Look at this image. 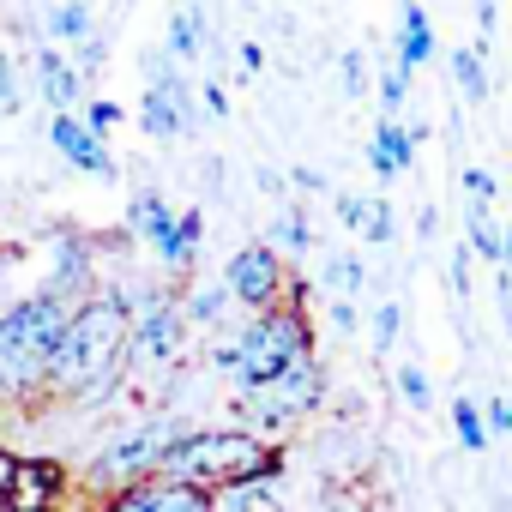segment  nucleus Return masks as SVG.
<instances>
[{"label": "nucleus", "instance_id": "nucleus-1", "mask_svg": "<svg viewBox=\"0 0 512 512\" xmlns=\"http://www.w3.org/2000/svg\"><path fill=\"white\" fill-rule=\"evenodd\" d=\"M127 320L133 308L121 302V290H91L73 314H67V332L49 356V374H43V398L55 404H109L127 380Z\"/></svg>", "mask_w": 512, "mask_h": 512}, {"label": "nucleus", "instance_id": "nucleus-2", "mask_svg": "<svg viewBox=\"0 0 512 512\" xmlns=\"http://www.w3.org/2000/svg\"><path fill=\"white\" fill-rule=\"evenodd\" d=\"M157 476L163 482H181V488H199V494H217V488L253 482V476L278 482L284 476V446L247 434V428H181L163 446Z\"/></svg>", "mask_w": 512, "mask_h": 512}, {"label": "nucleus", "instance_id": "nucleus-3", "mask_svg": "<svg viewBox=\"0 0 512 512\" xmlns=\"http://www.w3.org/2000/svg\"><path fill=\"white\" fill-rule=\"evenodd\" d=\"M308 356H314V326H308L302 302H278L266 314H253L235 338H223L211 350V368H223L229 386H235V398H241V392L272 386L278 374H290Z\"/></svg>", "mask_w": 512, "mask_h": 512}, {"label": "nucleus", "instance_id": "nucleus-4", "mask_svg": "<svg viewBox=\"0 0 512 512\" xmlns=\"http://www.w3.org/2000/svg\"><path fill=\"white\" fill-rule=\"evenodd\" d=\"M67 314H73V302H61L43 284L0 314V398L7 404H37L43 398V374H49V356H55L61 332H67Z\"/></svg>", "mask_w": 512, "mask_h": 512}, {"label": "nucleus", "instance_id": "nucleus-5", "mask_svg": "<svg viewBox=\"0 0 512 512\" xmlns=\"http://www.w3.org/2000/svg\"><path fill=\"white\" fill-rule=\"evenodd\" d=\"M187 422L181 416H145V422H133V428H121L115 440H103L97 452H91V464H85V488L103 500V494H115V488H133V482H145V476H157V458H163V446L181 434Z\"/></svg>", "mask_w": 512, "mask_h": 512}, {"label": "nucleus", "instance_id": "nucleus-6", "mask_svg": "<svg viewBox=\"0 0 512 512\" xmlns=\"http://www.w3.org/2000/svg\"><path fill=\"white\" fill-rule=\"evenodd\" d=\"M320 404H326V368H320V356H308V362H296L290 374H278L272 386L241 392V398H235V416H241V428H247V434L278 440L290 422L314 416Z\"/></svg>", "mask_w": 512, "mask_h": 512}, {"label": "nucleus", "instance_id": "nucleus-7", "mask_svg": "<svg viewBox=\"0 0 512 512\" xmlns=\"http://www.w3.org/2000/svg\"><path fill=\"white\" fill-rule=\"evenodd\" d=\"M121 302L133 308L127 320V362H175L181 344H187V320H181V302L163 296V290H121Z\"/></svg>", "mask_w": 512, "mask_h": 512}, {"label": "nucleus", "instance_id": "nucleus-8", "mask_svg": "<svg viewBox=\"0 0 512 512\" xmlns=\"http://www.w3.org/2000/svg\"><path fill=\"white\" fill-rule=\"evenodd\" d=\"M139 127L151 139H175L193 127V85L175 73V61L163 49L145 55V97H139Z\"/></svg>", "mask_w": 512, "mask_h": 512}, {"label": "nucleus", "instance_id": "nucleus-9", "mask_svg": "<svg viewBox=\"0 0 512 512\" xmlns=\"http://www.w3.org/2000/svg\"><path fill=\"white\" fill-rule=\"evenodd\" d=\"M284 284H290V272H284V260H278L266 241L235 247V253H229V266H223V290H229V302H241V308H253V314L278 308V302H284Z\"/></svg>", "mask_w": 512, "mask_h": 512}, {"label": "nucleus", "instance_id": "nucleus-10", "mask_svg": "<svg viewBox=\"0 0 512 512\" xmlns=\"http://www.w3.org/2000/svg\"><path fill=\"white\" fill-rule=\"evenodd\" d=\"M43 290H55L73 308L97 290V247L85 235H55L49 241V278H43Z\"/></svg>", "mask_w": 512, "mask_h": 512}, {"label": "nucleus", "instance_id": "nucleus-11", "mask_svg": "<svg viewBox=\"0 0 512 512\" xmlns=\"http://www.w3.org/2000/svg\"><path fill=\"white\" fill-rule=\"evenodd\" d=\"M97 512H211V494L181 488V482H163V476H145V482H133V488L103 494Z\"/></svg>", "mask_w": 512, "mask_h": 512}, {"label": "nucleus", "instance_id": "nucleus-12", "mask_svg": "<svg viewBox=\"0 0 512 512\" xmlns=\"http://www.w3.org/2000/svg\"><path fill=\"white\" fill-rule=\"evenodd\" d=\"M49 145L79 169V175H97V181H109L115 175V157H109V139H97L91 127H85V115L79 109H67V115H49Z\"/></svg>", "mask_w": 512, "mask_h": 512}, {"label": "nucleus", "instance_id": "nucleus-13", "mask_svg": "<svg viewBox=\"0 0 512 512\" xmlns=\"http://www.w3.org/2000/svg\"><path fill=\"white\" fill-rule=\"evenodd\" d=\"M61 488H67V476H61L55 464H25V458H13L7 482H0V512H55V506H61Z\"/></svg>", "mask_w": 512, "mask_h": 512}, {"label": "nucleus", "instance_id": "nucleus-14", "mask_svg": "<svg viewBox=\"0 0 512 512\" xmlns=\"http://www.w3.org/2000/svg\"><path fill=\"white\" fill-rule=\"evenodd\" d=\"M37 79H43V97H49V109H55V115L85 109V73H79L55 43H43V49H37Z\"/></svg>", "mask_w": 512, "mask_h": 512}, {"label": "nucleus", "instance_id": "nucleus-15", "mask_svg": "<svg viewBox=\"0 0 512 512\" xmlns=\"http://www.w3.org/2000/svg\"><path fill=\"white\" fill-rule=\"evenodd\" d=\"M332 205H338V223H344V229H356V235H362V241H374V247H386V241L398 235L392 205H386V199H374V193H332Z\"/></svg>", "mask_w": 512, "mask_h": 512}, {"label": "nucleus", "instance_id": "nucleus-16", "mask_svg": "<svg viewBox=\"0 0 512 512\" xmlns=\"http://www.w3.org/2000/svg\"><path fill=\"white\" fill-rule=\"evenodd\" d=\"M428 61H434V19L416 7V0H404V7H398V31H392V67L416 73Z\"/></svg>", "mask_w": 512, "mask_h": 512}, {"label": "nucleus", "instance_id": "nucleus-17", "mask_svg": "<svg viewBox=\"0 0 512 512\" xmlns=\"http://www.w3.org/2000/svg\"><path fill=\"white\" fill-rule=\"evenodd\" d=\"M127 223H133V235L157 253V266L169 260V241H175V211H169V199L163 193H133V205H127Z\"/></svg>", "mask_w": 512, "mask_h": 512}, {"label": "nucleus", "instance_id": "nucleus-18", "mask_svg": "<svg viewBox=\"0 0 512 512\" xmlns=\"http://www.w3.org/2000/svg\"><path fill=\"white\" fill-rule=\"evenodd\" d=\"M368 169H374L380 181H398V175L416 169V145H410V127H404V121H380V127H374V139H368Z\"/></svg>", "mask_w": 512, "mask_h": 512}, {"label": "nucleus", "instance_id": "nucleus-19", "mask_svg": "<svg viewBox=\"0 0 512 512\" xmlns=\"http://www.w3.org/2000/svg\"><path fill=\"white\" fill-rule=\"evenodd\" d=\"M43 31H49V43L61 49H79V43H91L97 37V25H91V7H85V0H55V7L43 13Z\"/></svg>", "mask_w": 512, "mask_h": 512}, {"label": "nucleus", "instance_id": "nucleus-20", "mask_svg": "<svg viewBox=\"0 0 512 512\" xmlns=\"http://www.w3.org/2000/svg\"><path fill=\"white\" fill-rule=\"evenodd\" d=\"M163 55H169V61H199V55H205V13H199V7H181V13L169 19Z\"/></svg>", "mask_w": 512, "mask_h": 512}, {"label": "nucleus", "instance_id": "nucleus-21", "mask_svg": "<svg viewBox=\"0 0 512 512\" xmlns=\"http://www.w3.org/2000/svg\"><path fill=\"white\" fill-rule=\"evenodd\" d=\"M199 241H205V211H175V241H169L163 272H187L199 260Z\"/></svg>", "mask_w": 512, "mask_h": 512}, {"label": "nucleus", "instance_id": "nucleus-22", "mask_svg": "<svg viewBox=\"0 0 512 512\" xmlns=\"http://www.w3.org/2000/svg\"><path fill=\"white\" fill-rule=\"evenodd\" d=\"M452 85H458L464 103H488V67H482V49L476 43L452 49Z\"/></svg>", "mask_w": 512, "mask_h": 512}, {"label": "nucleus", "instance_id": "nucleus-23", "mask_svg": "<svg viewBox=\"0 0 512 512\" xmlns=\"http://www.w3.org/2000/svg\"><path fill=\"white\" fill-rule=\"evenodd\" d=\"M229 314V290H223V278L217 284H193L187 296H181V320L187 326H217Z\"/></svg>", "mask_w": 512, "mask_h": 512}, {"label": "nucleus", "instance_id": "nucleus-24", "mask_svg": "<svg viewBox=\"0 0 512 512\" xmlns=\"http://www.w3.org/2000/svg\"><path fill=\"white\" fill-rule=\"evenodd\" d=\"M266 247L278 253V260H284V253H290V260H302V253L314 247V229H308V217L290 205V211H278V223H272V235H266Z\"/></svg>", "mask_w": 512, "mask_h": 512}, {"label": "nucleus", "instance_id": "nucleus-25", "mask_svg": "<svg viewBox=\"0 0 512 512\" xmlns=\"http://www.w3.org/2000/svg\"><path fill=\"white\" fill-rule=\"evenodd\" d=\"M211 512H272V482H229L211 494Z\"/></svg>", "mask_w": 512, "mask_h": 512}, {"label": "nucleus", "instance_id": "nucleus-26", "mask_svg": "<svg viewBox=\"0 0 512 512\" xmlns=\"http://www.w3.org/2000/svg\"><path fill=\"white\" fill-rule=\"evenodd\" d=\"M464 247H470V260H476V253H482V266H494L500 272V223L488 217V211H464Z\"/></svg>", "mask_w": 512, "mask_h": 512}, {"label": "nucleus", "instance_id": "nucleus-27", "mask_svg": "<svg viewBox=\"0 0 512 512\" xmlns=\"http://www.w3.org/2000/svg\"><path fill=\"white\" fill-rule=\"evenodd\" d=\"M452 434H458V446H464L470 458L488 452V422H482V404H476V398H452Z\"/></svg>", "mask_w": 512, "mask_h": 512}, {"label": "nucleus", "instance_id": "nucleus-28", "mask_svg": "<svg viewBox=\"0 0 512 512\" xmlns=\"http://www.w3.org/2000/svg\"><path fill=\"white\" fill-rule=\"evenodd\" d=\"M368 284V266L356 260V253H338V260L326 266V290L338 296V302H356V290Z\"/></svg>", "mask_w": 512, "mask_h": 512}, {"label": "nucleus", "instance_id": "nucleus-29", "mask_svg": "<svg viewBox=\"0 0 512 512\" xmlns=\"http://www.w3.org/2000/svg\"><path fill=\"white\" fill-rule=\"evenodd\" d=\"M374 91H380V121H398V109H404V97H410V73H404V67H386Z\"/></svg>", "mask_w": 512, "mask_h": 512}, {"label": "nucleus", "instance_id": "nucleus-30", "mask_svg": "<svg viewBox=\"0 0 512 512\" xmlns=\"http://www.w3.org/2000/svg\"><path fill=\"white\" fill-rule=\"evenodd\" d=\"M398 338H404V308H398V302H380V314H374V350L392 356Z\"/></svg>", "mask_w": 512, "mask_h": 512}, {"label": "nucleus", "instance_id": "nucleus-31", "mask_svg": "<svg viewBox=\"0 0 512 512\" xmlns=\"http://www.w3.org/2000/svg\"><path fill=\"white\" fill-rule=\"evenodd\" d=\"M79 115H85V127H91L97 139H109V133L121 127V103H109V97H85V109H79Z\"/></svg>", "mask_w": 512, "mask_h": 512}, {"label": "nucleus", "instance_id": "nucleus-32", "mask_svg": "<svg viewBox=\"0 0 512 512\" xmlns=\"http://www.w3.org/2000/svg\"><path fill=\"white\" fill-rule=\"evenodd\" d=\"M458 181H464V199H470L476 211H488V205H494V193H500V181H494L488 169H476V163H470V169H458Z\"/></svg>", "mask_w": 512, "mask_h": 512}, {"label": "nucleus", "instance_id": "nucleus-33", "mask_svg": "<svg viewBox=\"0 0 512 512\" xmlns=\"http://www.w3.org/2000/svg\"><path fill=\"white\" fill-rule=\"evenodd\" d=\"M398 398H404L410 410H428V404H434V392H428V374H422L416 362H404V368H398Z\"/></svg>", "mask_w": 512, "mask_h": 512}, {"label": "nucleus", "instance_id": "nucleus-34", "mask_svg": "<svg viewBox=\"0 0 512 512\" xmlns=\"http://www.w3.org/2000/svg\"><path fill=\"white\" fill-rule=\"evenodd\" d=\"M338 73H344V97H362V91H368V55H362V49H344Z\"/></svg>", "mask_w": 512, "mask_h": 512}, {"label": "nucleus", "instance_id": "nucleus-35", "mask_svg": "<svg viewBox=\"0 0 512 512\" xmlns=\"http://www.w3.org/2000/svg\"><path fill=\"white\" fill-rule=\"evenodd\" d=\"M482 422H488V434H506L512 440V392H494L488 410H482Z\"/></svg>", "mask_w": 512, "mask_h": 512}, {"label": "nucleus", "instance_id": "nucleus-36", "mask_svg": "<svg viewBox=\"0 0 512 512\" xmlns=\"http://www.w3.org/2000/svg\"><path fill=\"white\" fill-rule=\"evenodd\" d=\"M446 284H452V296H458V302L470 296V247H458V253H452V272H446Z\"/></svg>", "mask_w": 512, "mask_h": 512}, {"label": "nucleus", "instance_id": "nucleus-37", "mask_svg": "<svg viewBox=\"0 0 512 512\" xmlns=\"http://www.w3.org/2000/svg\"><path fill=\"white\" fill-rule=\"evenodd\" d=\"M0 109H7V115L19 109V85H13V55L7 49H0Z\"/></svg>", "mask_w": 512, "mask_h": 512}, {"label": "nucleus", "instance_id": "nucleus-38", "mask_svg": "<svg viewBox=\"0 0 512 512\" xmlns=\"http://www.w3.org/2000/svg\"><path fill=\"white\" fill-rule=\"evenodd\" d=\"M494 25H500V7H494V0H476V31H482V55H488V37H494Z\"/></svg>", "mask_w": 512, "mask_h": 512}, {"label": "nucleus", "instance_id": "nucleus-39", "mask_svg": "<svg viewBox=\"0 0 512 512\" xmlns=\"http://www.w3.org/2000/svg\"><path fill=\"white\" fill-rule=\"evenodd\" d=\"M332 326H338V338H350V332L362 326V314H356V302H338V296H332Z\"/></svg>", "mask_w": 512, "mask_h": 512}, {"label": "nucleus", "instance_id": "nucleus-40", "mask_svg": "<svg viewBox=\"0 0 512 512\" xmlns=\"http://www.w3.org/2000/svg\"><path fill=\"white\" fill-rule=\"evenodd\" d=\"M199 97H205V109H211V115H229V91H223L217 79H211V85H205Z\"/></svg>", "mask_w": 512, "mask_h": 512}, {"label": "nucleus", "instance_id": "nucleus-41", "mask_svg": "<svg viewBox=\"0 0 512 512\" xmlns=\"http://www.w3.org/2000/svg\"><path fill=\"white\" fill-rule=\"evenodd\" d=\"M266 67V49L260 43H241V73H260Z\"/></svg>", "mask_w": 512, "mask_h": 512}, {"label": "nucleus", "instance_id": "nucleus-42", "mask_svg": "<svg viewBox=\"0 0 512 512\" xmlns=\"http://www.w3.org/2000/svg\"><path fill=\"white\" fill-rule=\"evenodd\" d=\"M290 181H296V187H302V193H326V181H320V175H314V169H290Z\"/></svg>", "mask_w": 512, "mask_h": 512}, {"label": "nucleus", "instance_id": "nucleus-43", "mask_svg": "<svg viewBox=\"0 0 512 512\" xmlns=\"http://www.w3.org/2000/svg\"><path fill=\"white\" fill-rule=\"evenodd\" d=\"M434 229H440V211H434V205H422V217H416V235H422V241H434Z\"/></svg>", "mask_w": 512, "mask_h": 512}, {"label": "nucleus", "instance_id": "nucleus-44", "mask_svg": "<svg viewBox=\"0 0 512 512\" xmlns=\"http://www.w3.org/2000/svg\"><path fill=\"white\" fill-rule=\"evenodd\" d=\"M506 356H512V332H506Z\"/></svg>", "mask_w": 512, "mask_h": 512}, {"label": "nucleus", "instance_id": "nucleus-45", "mask_svg": "<svg viewBox=\"0 0 512 512\" xmlns=\"http://www.w3.org/2000/svg\"><path fill=\"white\" fill-rule=\"evenodd\" d=\"M0 121H7V109H0Z\"/></svg>", "mask_w": 512, "mask_h": 512}]
</instances>
